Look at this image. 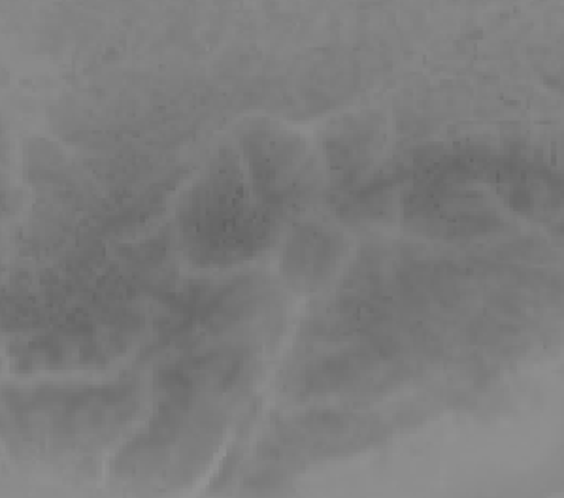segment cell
Wrapping results in <instances>:
<instances>
[{
	"label": "cell",
	"instance_id": "cell-2",
	"mask_svg": "<svg viewBox=\"0 0 564 498\" xmlns=\"http://www.w3.org/2000/svg\"><path fill=\"white\" fill-rule=\"evenodd\" d=\"M253 197L269 214L299 210L314 187V166L306 145L282 129H256L246 138Z\"/></svg>",
	"mask_w": 564,
	"mask_h": 498
},
{
	"label": "cell",
	"instance_id": "cell-3",
	"mask_svg": "<svg viewBox=\"0 0 564 498\" xmlns=\"http://www.w3.org/2000/svg\"><path fill=\"white\" fill-rule=\"evenodd\" d=\"M341 253V246H336V238L325 230H306L296 232L295 240L289 243L288 262L291 282L306 283L310 289L330 278L338 267L336 259Z\"/></svg>",
	"mask_w": 564,
	"mask_h": 498
},
{
	"label": "cell",
	"instance_id": "cell-1",
	"mask_svg": "<svg viewBox=\"0 0 564 498\" xmlns=\"http://www.w3.org/2000/svg\"><path fill=\"white\" fill-rule=\"evenodd\" d=\"M210 174L185 197L180 227L191 256L204 262L242 259L269 243L272 219L248 195L235 155L221 153Z\"/></svg>",
	"mask_w": 564,
	"mask_h": 498
}]
</instances>
